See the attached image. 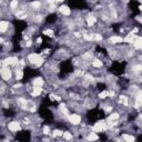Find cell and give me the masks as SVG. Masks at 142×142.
Returning <instances> with one entry per match:
<instances>
[{"mask_svg": "<svg viewBox=\"0 0 142 142\" xmlns=\"http://www.w3.org/2000/svg\"><path fill=\"white\" fill-rule=\"evenodd\" d=\"M109 129V124L107 123V121H98L97 123H94V126L92 127V131L96 132V133H100V132L107 131Z\"/></svg>", "mask_w": 142, "mask_h": 142, "instance_id": "6da1fadb", "label": "cell"}, {"mask_svg": "<svg viewBox=\"0 0 142 142\" xmlns=\"http://www.w3.org/2000/svg\"><path fill=\"white\" fill-rule=\"evenodd\" d=\"M2 67H10V66H18L19 64V60H18V57L16 56H9L7 57L6 59L1 61Z\"/></svg>", "mask_w": 142, "mask_h": 142, "instance_id": "7a4b0ae2", "label": "cell"}, {"mask_svg": "<svg viewBox=\"0 0 142 142\" xmlns=\"http://www.w3.org/2000/svg\"><path fill=\"white\" fill-rule=\"evenodd\" d=\"M0 73H1V78L3 81H9L12 77V71L9 67H2Z\"/></svg>", "mask_w": 142, "mask_h": 142, "instance_id": "3957f363", "label": "cell"}, {"mask_svg": "<svg viewBox=\"0 0 142 142\" xmlns=\"http://www.w3.org/2000/svg\"><path fill=\"white\" fill-rule=\"evenodd\" d=\"M7 129H8L10 132H18L21 130V124L19 123L18 121H11L7 124Z\"/></svg>", "mask_w": 142, "mask_h": 142, "instance_id": "277c9868", "label": "cell"}, {"mask_svg": "<svg viewBox=\"0 0 142 142\" xmlns=\"http://www.w3.org/2000/svg\"><path fill=\"white\" fill-rule=\"evenodd\" d=\"M68 120L72 126H79L81 122V116L78 113H72L68 117Z\"/></svg>", "mask_w": 142, "mask_h": 142, "instance_id": "5b68a950", "label": "cell"}, {"mask_svg": "<svg viewBox=\"0 0 142 142\" xmlns=\"http://www.w3.org/2000/svg\"><path fill=\"white\" fill-rule=\"evenodd\" d=\"M41 54L40 53H36V52H32V53H29L28 54V57H27V58H28V61L30 62L31 64H36L37 62L39 61V59L41 58Z\"/></svg>", "mask_w": 142, "mask_h": 142, "instance_id": "8992f818", "label": "cell"}, {"mask_svg": "<svg viewBox=\"0 0 142 142\" xmlns=\"http://www.w3.org/2000/svg\"><path fill=\"white\" fill-rule=\"evenodd\" d=\"M87 26L89 27V28H92V27L94 26V24L98 22V19H97L96 16H92V14H89L88 17H87Z\"/></svg>", "mask_w": 142, "mask_h": 142, "instance_id": "52a82bcc", "label": "cell"}, {"mask_svg": "<svg viewBox=\"0 0 142 142\" xmlns=\"http://www.w3.org/2000/svg\"><path fill=\"white\" fill-rule=\"evenodd\" d=\"M42 92H43L42 87H33V88H32V91H31V96L33 97V98H37V97L41 96Z\"/></svg>", "mask_w": 142, "mask_h": 142, "instance_id": "ba28073f", "label": "cell"}, {"mask_svg": "<svg viewBox=\"0 0 142 142\" xmlns=\"http://www.w3.org/2000/svg\"><path fill=\"white\" fill-rule=\"evenodd\" d=\"M9 27H10L9 21H6V20L0 21V31H1V33H4L9 29Z\"/></svg>", "mask_w": 142, "mask_h": 142, "instance_id": "9c48e42d", "label": "cell"}, {"mask_svg": "<svg viewBox=\"0 0 142 142\" xmlns=\"http://www.w3.org/2000/svg\"><path fill=\"white\" fill-rule=\"evenodd\" d=\"M59 11H60L63 16H70L71 14V9L69 8L68 6H66V4H62L60 8H59Z\"/></svg>", "mask_w": 142, "mask_h": 142, "instance_id": "30bf717a", "label": "cell"}, {"mask_svg": "<svg viewBox=\"0 0 142 142\" xmlns=\"http://www.w3.org/2000/svg\"><path fill=\"white\" fill-rule=\"evenodd\" d=\"M109 42H111L112 44L120 43V42H123V38H121L120 36H111L109 38Z\"/></svg>", "mask_w": 142, "mask_h": 142, "instance_id": "8fae6325", "label": "cell"}, {"mask_svg": "<svg viewBox=\"0 0 142 142\" xmlns=\"http://www.w3.org/2000/svg\"><path fill=\"white\" fill-rule=\"evenodd\" d=\"M87 140L89 142H94V141H98L99 140V136L96 133V132H90V133L87 136Z\"/></svg>", "mask_w": 142, "mask_h": 142, "instance_id": "7c38bea8", "label": "cell"}, {"mask_svg": "<svg viewBox=\"0 0 142 142\" xmlns=\"http://www.w3.org/2000/svg\"><path fill=\"white\" fill-rule=\"evenodd\" d=\"M32 84H33V87H42L44 84V80L41 78V77H38V78H34L33 79Z\"/></svg>", "mask_w": 142, "mask_h": 142, "instance_id": "4fadbf2b", "label": "cell"}, {"mask_svg": "<svg viewBox=\"0 0 142 142\" xmlns=\"http://www.w3.org/2000/svg\"><path fill=\"white\" fill-rule=\"evenodd\" d=\"M59 107H60V110H61V112H62V114H63V116H66L67 118H68V117L70 116V111L68 110V108L66 107V104H64V103H61Z\"/></svg>", "mask_w": 142, "mask_h": 142, "instance_id": "5bb4252c", "label": "cell"}, {"mask_svg": "<svg viewBox=\"0 0 142 142\" xmlns=\"http://www.w3.org/2000/svg\"><path fill=\"white\" fill-rule=\"evenodd\" d=\"M122 138H123L124 142H134V140H136V138L133 136L128 134V133H123L122 134Z\"/></svg>", "mask_w": 142, "mask_h": 142, "instance_id": "9a60e30c", "label": "cell"}, {"mask_svg": "<svg viewBox=\"0 0 142 142\" xmlns=\"http://www.w3.org/2000/svg\"><path fill=\"white\" fill-rule=\"evenodd\" d=\"M14 72H16V80L20 81L21 79L23 78V71H22L20 68H17L16 70H14Z\"/></svg>", "mask_w": 142, "mask_h": 142, "instance_id": "2e32d148", "label": "cell"}, {"mask_svg": "<svg viewBox=\"0 0 142 142\" xmlns=\"http://www.w3.org/2000/svg\"><path fill=\"white\" fill-rule=\"evenodd\" d=\"M120 118V114L118 113V112H116V113H112L111 116H109L108 117V119H107V122H112V121H116V120H118V119Z\"/></svg>", "mask_w": 142, "mask_h": 142, "instance_id": "e0dca14e", "label": "cell"}, {"mask_svg": "<svg viewBox=\"0 0 142 142\" xmlns=\"http://www.w3.org/2000/svg\"><path fill=\"white\" fill-rule=\"evenodd\" d=\"M91 64L93 68H101V67L103 66V62H102L100 59H94V60L91 62Z\"/></svg>", "mask_w": 142, "mask_h": 142, "instance_id": "ac0fdd59", "label": "cell"}, {"mask_svg": "<svg viewBox=\"0 0 142 142\" xmlns=\"http://www.w3.org/2000/svg\"><path fill=\"white\" fill-rule=\"evenodd\" d=\"M119 101H120V103L123 104L124 107H128V106H129V99H128V97H126V96H120V98H119Z\"/></svg>", "mask_w": 142, "mask_h": 142, "instance_id": "d6986e66", "label": "cell"}, {"mask_svg": "<svg viewBox=\"0 0 142 142\" xmlns=\"http://www.w3.org/2000/svg\"><path fill=\"white\" fill-rule=\"evenodd\" d=\"M98 97H99L100 99H102V100H104V99L109 98V91H108V90H102L100 93L98 94Z\"/></svg>", "mask_w": 142, "mask_h": 142, "instance_id": "ffe728a7", "label": "cell"}, {"mask_svg": "<svg viewBox=\"0 0 142 142\" xmlns=\"http://www.w3.org/2000/svg\"><path fill=\"white\" fill-rule=\"evenodd\" d=\"M43 34L47 37H49V38H52V37H54V32L52 29H44L43 30Z\"/></svg>", "mask_w": 142, "mask_h": 142, "instance_id": "44dd1931", "label": "cell"}, {"mask_svg": "<svg viewBox=\"0 0 142 142\" xmlns=\"http://www.w3.org/2000/svg\"><path fill=\"white\" fill-rule=\"evenodd\" d=\"M51 136L53 137V138H56V137H62L63 136V131L59 130V129H56V130H53L51 132Z\"/></svg>", "mask_w": 142, "mask_h": 142, "instance_id": "7402d4cb", "label": "cell"}, {"mask_svg": "<svg viewBox=\"0 0 142 142\" xmlns=\"http://www.w3.org/2000/svg\"><path fill=\"white\" fill-rule=\"evenodd\" d=\"M62 138H63V140H66V141H70L71 139H72V133H71V132H69V131L63 132V136H62Z\"/></svg>", "mask_w": 142, "mask_h": 142, "instance_id": "603a6c76", "label": "cell"}, {"mask_svg": "<svg viewBox=\"0 0 142 142\" xmlns=\"http://www.w3.org/2000/svg\"><path fill=\"white\" fill-rule=\"evenodd\" d=\"M83 39L86 41H93L94 40V34L93 33H86V34H83Z\"/></svg>", "mask_w": 142, "mask_h": 142, "instance_id": "cb8c5ba5", "label": "cell"}, {"mask_svg": "<svg viewBox=\"0 0 142 142\" xmlns=\"http://www.w3.org/2000/svg\"><path fill=\"white\" fill-rule=\"evenodd\" d=\"M18 6H19L18 0H13V1H11L10 3H9V7H10V9H12V10L17 9V7H18Z\"/></svg>", "mask_w": 142, "mask_h": 142, "instance_id": "d4e9b609", "label": "cell"}, {"mask_svg": "<svg viewBox=\"0 0 142 142\" xmlns=\"http://www.w3.org/2000/svg\"><path fill=\"white\" fill-rule=\"evenodd\" d=\"M42 133H43L44 136H49V134L51 133V131H50V128H49L48 126H44L43 128H42Z\"/></svg>", "mask_w": 142, "mask_h": 142, "instance_id": "484cf974", "label": "cell"}, {"mask_svg": "<svg viewBox=\"0 0 142 142\" xmlns=\"http://www.w3.org/2000/svg\"><path fill=\"white\" fill-rule=\"evenodd\" d=\"M133 71L134 72H140L142 71V64H136V66H133Z\"/></svg>", "mask_w": 142, "mask_h": 142, "instance_id": "4316f807", "label": "cell"}, {"mask_svg": "<svg viewBox=\"0 0 142 142\" xmlns=\"http://www.w3.org/2000/svg\"><path fill=\"white\" fill-rule=\"evenodd\" d=\"M102 39H103V37L100 33H94V40L96 41H101Z\"/></svg>", "mask_w": 142, "mask_h": 142, "instance_id": "83f0119b", "label": "cell"}, {"mask_svg": "<svg viewBox=\"0 0 142 142\" xmlns=\"http://www.w3.org/2000/svg\"><path fill=\"white\" fill-rule=\"evenodd\" d=\"M31 6L33 7V8H39V7L41 6V2H38V1H37V2H32Z\"/></svg>", "mask_w": 142, "mask_h": 142, "instance_id": "f1b7e54d", "label": "cell"}, {"mask_svg": "<svg viewBox=\"0 0 142 142\" xmlns=\"http://www.w3.org/2000/svg\"><path fill=\"white\" fill-rule=\"evenodd\" d=\"M114 96H116V92H114L113 90H111L110 92H109V98H113Z\"/></svg>", "mask_w": 142, "mask_h": 142, "instance_id": "f546056e", "label": "cell"}, {"mask_svg": "<svg viewBox=\"0 0 142 142\" xmlns=\"http://www.w3.org/2000/svg\"><path fill=\"white\" fill-rule=\"evenodd\" d=\"M36 43H37V44H41V43H42V38H41V37H39V38L37 39Z\"/></svg>", "mask_w": 142, "mask_h": 142, "instance_id": "4dcf8cb0", "label": "cell"}, {"mask_svg": "<svg viewBox=\"0 0 142 142\" xmlns=\"http://www.w3.org/2000/svg\"><path fill=\"white\" fill-rule=\"evenodd\" d=\"M82 74H83V71H82V70H77L76 76H82Z\"/></svg>", "mask_w": 142, "mask_h": 142, "instance_id": "1f68e13d", "label": "cell"}, {"mask_svg": "<svg viewBox=\"0 0 142 142\" xmlns=\"http://www.w3.org/2000/svg\"><path fill=\"white\" fill-rule=\"evenodd\" d=\"M31 44H32V41H30V40H29L28 42H26V47H27V48H29V47H31Z\"/></svg>", "mask_w": 142, "mask_h": 142, "instance_id": "d6a6232c", "label": "cell"}, {"mask_svg": "<svg viewBox=\"0 0 142 142\" xmlns=\"http://www.w3.org/2000/svg\"><path fill=\"white\" fill-rule=\"evenodd\" d=\"M140 10L142 11V6H140Z\"/></svg>", "mask_w": 142, "mask_h": 142, "instance_id": "836d02e7", "label": "cell"}]
</instances>
